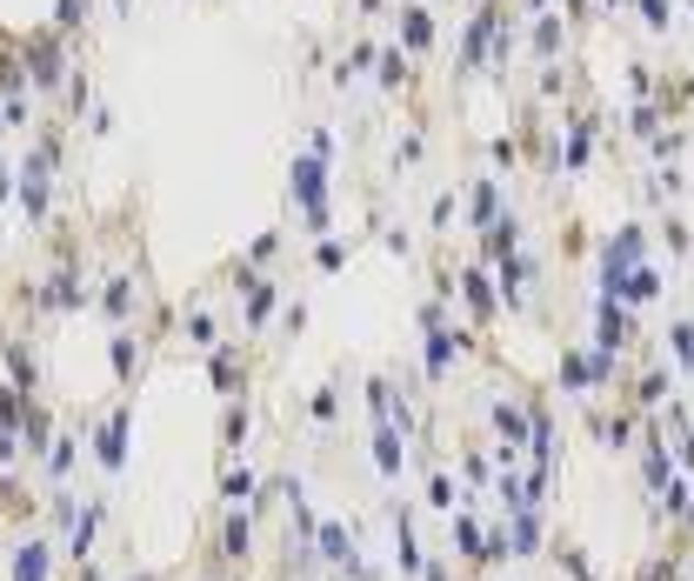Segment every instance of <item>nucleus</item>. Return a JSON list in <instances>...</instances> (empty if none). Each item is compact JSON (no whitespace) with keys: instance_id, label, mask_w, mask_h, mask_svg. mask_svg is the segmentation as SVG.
Masks as SVG:
<instances>
[{"instance_id":"9","label":"nucleus","mask_w":694,"mask_h":581,"mask_svg":"<svg viewBox=\"0 0 694 581\" xmlns=\"http://www.w3.org/2000/svg\"><path fill=\"white\" fill-rule=\"evenodd\" d=\"M455 474H461V488H468V502H481V494L494 488V474H501V448L481 442V435H468L461 455H455Z\"/></svg>"},{"instance_id":"14","label":"nucleus","mask_w":694,"mask_h":581,"mask_svg":"<svg viewBox=\"0 0 694 581\" xmlns=\"http://www.w3.org/2000/svg\"><path fill=\"white\" fill-rule=\"evenodd\" d=\"M461 308H468L474 327H494L501 294H494V268H488V261H468V268H461Z\"/></svg>"},{"instance_id":"13","label":"nucleus","mask_w":694,"mask_h":581,"mask_svg":"<svg viewBox=\"0 0 694 581\" xmlns=\"http://www.w3.org/2000/svg\"><path fill=\"white\" fill-rule=\"evenodd\" d=\"M314 548H321V568H327V574H347V568L361 561V541H355V528H347L340 515H321Z\"/></svg>"},{"instance_id":"17","label":"nucleus","mask_w":694,"mask_h":581,"mask_svg":"<svg viewBox=\"0 0 694 581\" xmlns=\"http://www.w3.org/2000/svg\"><path fill=\"white\" fill-rule=\"evenodd\" d=\"M247 435H254V401H247V394L221 401V422H214V448H221V461H227V455H240V448H247Z\"/></svg>"},{"instance_id":"26","label":"nucleus","mask_w":694,"mask_h":581,"mask_svg":"<svg viewBox=\"0 0 694 581\" xmlns=\"http://www.w3.org/2000/svg\"><path fill=\"white\" fill-rule=\"evenodd\" d=\"M0 361H8V381H14L21 394H41V355H34L27 342H0Z\"/></svg>"},{"instance_id":"10","label":"nucleus","mask_w":694,"mask_h":581,"mask_svg":"<svg viewBox=\"0 0 694 581\" xmlns=\"http://www.w3.org/2000/svg\"><path fill=\"white\" fill-rule=\"evenodd\" d=\"M368 461H374V474H381V481H401V474L414 468V442H407L401 428L374 422V428H368Z\"/></svg>"},{"instance_id":"15","label":"nucleus","mask_w":694,"mask_h":581,"mask_svg":"<svg viewBox=\"0 0 694 581\" xmlns=\"http://www.w3.org/2000/svg\"><path fill=\"white\" fill-rule=\"evenodd\" d=\"M548 568H555V581H607V574L594 568V555L581 548V535H568V528L548 535Z\"/></svg>"},{"instance_id":"20","label":"nucleus","mask_w":694,"mask_h":581,"mask_svg":"<svg viewBox=\"0 0 694 581\" xmlns=\"http://www.w3.org/2000/svg\"><path fill=\"white\" fill-rule=\"evenodd\" d=\"M74 468H80V428H60V435H54V448L41 455V481H47V488H67V481H74Z\"/></svg>"},{"instance_id":"27","label":"nucleus","mask_w":694,"mask_h":581,"mask_svg":"<svg viewBox=\"0 0 694 581\" xmlns=\"http://www.w3.org/2000/svg\"><path fill=\"white\" fill-rule=\"evenodd\" d=\"M654 502H661V522H668V528H681V522H687V509H694V474H674V481L654 494Z\"/></svg>"},{"instance_id":"46","label":"nucleus","mask_w":694,"mask_h":581,"mask_svg":"<svg viewBox=\"0 0 694 581\" xmlns=\"http://www.w3.org/2000/svg\"><path fill=\"white\" fill-rule=\"evenodd\" d=\"M607 8H628V0H607Z\"/></svg>"},{"instance_id":"44","label":"nucleus","mask_w":694,"mask_h":581,"mask_svg":"<svg viewBox=\"0 0 694 581\" xmlns=\"http://www.w3.org/2000/svg\"><path fill=\"white\" fill-rule=\"evenodd\" d=\"M520 8H535V14H548V0H520Z\"/></svg>"},{"instance_id":"25","label":"nucleus","mask_w":694,"mask_h":581,"mask_svg":"<svg viewBox=\"0 0 694 581\" xmlns=\"http://www.w3.org/2000/svg\"><path fill=\"white\" fill-rule=\"evenodd\" d=\"M94 308H101V321H108V327H127V321H134V308H141V288H134L127 275H114V281L101 288V301H94Z\"/></svg>"},{"instance_id":"4","label":"nucleus","mask_w":694,"mask_h":581,"mask_svg":"<svg viewBox=\"0 0 694 581\" xmlns=\"http://www.w3.org/2000/svg\"><path fill=\"white\" fill-rule=\"evenodd\" d=\"M448 555L468 581H488V515H481V502H461L448 515Z\"/></svg>"},{"instance_id":"43","label":"nucleus","mask_w":694,"mask_h":581,"mask_svg":"<svg viewBox=\"0 0 694 581\" xmlns=\"http://www.w3.org/2000/svg\"><path fill=\"white\" fill-rule=\"evenodd\" d=\"M194 581H240V574H194Z\"/></svg>"},{"instance_id":"29","label":"nucleus","mask_w":694,"mask_h":581,"mask_svg":"<svg viewBox=\"0 0 694 581\" xmlns=\"http://www.w3.org/2000/svg\"><path fill=\"white\" fill-rule=\"evenodd\" d=\"M661 435H674V468H681V474H694V428H687L681 401H668V422H661Z\"/></svg>"},{"instance_id":"3","label":"nucleus","mask_w":694,"mask_h":581,"mask_svg":"<svg viewBox=\"0 0 694 581\" xmlns=\"http://www.w3.org/2000/svg\"><path fill=\"white\" fill-rule=\"evenodd\" d=\"M87 455L101 461V474H121L127 468V455H134V401L121 394L94 428H87Z\"/></svg>"},{"instance_id":"19","label":"nucleus","mask_w":694,"mask_h":581,"mask_svg":"<svg viewBox=\"0 0 694 581\" xmlns=\"http://www.w3.org/2000/svg\"><path fill=\"white\" fill-rule=\"evenodd\" d=\"M208 381H214V394H221V401L247 394V361H240V348H234V342L208 348Z\"/></svg>"},{"instance_id":"30","label":"nucleus","mask_w":694,"mask_h":581,"mask_svg":"<svg viewBox=\"0 0 694 581\" xmlns=\"http://www.w3.org/2000/svg\"><path fill=\"white\" fill-rule=\"evenodd\" d=\"M401 47H407V54H427V47H434V14L414 8V0L401 8Z\"/></svg>"},{"instance_id":"35","label":"nucleus","mask_w":694,"mask_h":581,"mask_svg":"<svg viewBox=\"0 0 694 581\" xmlns=\"http://www.w3.org/2000/svg\"><path fill=\"white\" fill-rule=\"evenodd\" d=\"M535 54H541V60L561 54V14H541V21H535Z\"/></svg>"},{"instance_id":"45","label":"nucleus","mask_w":694,"mask_h":581,"mask_svg":"<svg viewBox=\"0 0 694 581\" xmlns=\"http://www.w3.org/2000/svg\"><path fill=\"white\" fill-rule=\"evenodd\" d=\"M687 581H694V548H687Z\"/></svg>"},{"instance_id":"40","label":"nucleus","mask_w":694,"mask_h":581,"mask_svg":"<svg viewBox=\"0 0 694 581\" xmlns=\"http://www.w3.org/2000/svg\"><path fill=\"white\" fill-rule=\"evenodd\" d=\"M674 535H681V541H687V548H694V509H687V522H681V528H674Z\"/></svg>"},{"instance_id":"8","label":"nucleus","mask_w":694,"mask_h":581,"mask_svg":"<svg viewBox=\"0 0 694 581\" xmlns=\"http://www.w3.org/2000/svg\"><path fill=\"white\" fill-rule=\"evenodd\" d=\"M474 348V335H461V327H434V335H421V375H427V388H448V375H455V361Z\"/></svg>"},{"instance_id":"2","label":"nucleus","mask_w":694,"mask_h":581,"mask_svg":"<svg viewBox=\"0 0 694 581\" xmlns=\"http://www.w3.org/2000/svg\"><path fill=\"white\" fill-rule=\"evenodd\" d=\"M388 535H394V581H421V568H427V541H421V502H407V494H394L388 502Z\"/></svg>"},{"instance_id":"23","label":"nucleus","mask_w":694,"mask_h":581,"mask_svg":"<svg viewBox=\"0 0 694 581\" xmlns=\"http://www.w3.org/2000/svg\"><path fill=\"white\" fill-rule=\"evenodd\" d=\"M108 348H114V355H108V361H114V381H121V394H127V388L141 381V361H147V342H141V335H127V327H114V342H108Z\"/></svg>"},{"instance_id":"31","label":"nucleus","mask_w":694,"mask_h":581,"mask_svg":"<svg viewBox=\"0 0 694 581\" xmlns=\"http://www.w3.org/2000/svg\"><path fill=\"white\" fill-rule=\"evenodd\" d=\"M181 335H188V342H194V348L208 355V348H221V321H214V314H208V308L194 301V308L181 314Z\"/></svg>"},{"instance_id":"28","label":"nucleus","mask_w":694,"mask_h":581,"mask_svg":"<svg viewBox=\"0 0 694 581\" xmlns=\"http://www.w3.org/2000/svg\"><path fill=\"white\" fill-rule=\"evenodd\" d=\"M668 361L694 381V314H674L668 321Z\"/></svg>"},{"instance_id":"21","label":"nucleus","mask_w":694,"mask_h":581,"mask_svg":"<svg viewBox=\"0 0 694 581\" xmlns=\"http://www.w3.org/2000/svg\"><path fill=\"white\" fill-rule=\"evenodd\" d=\"M54 435H60V422H54V407L34 394L27 401V422H21V448H27V461H41L47 448H54Z\"/></svg>"},{"instance_id":"1","label":"nucleus","mask_w":694,"mask_h":581,"mask_svg":"<svg viewBox=\"0 0 694 581\" xmlns=\"http://www.w3.org/2000/svg\"><path fill=\"white\" fill-rule=\"evenodd\" d=\"M254 541H260V522H254L247 509H214L201 574H247V568H254Z\"/></svg>"},{"instance_id":"41","label":"nucleus","mask_w":694,"mask_h":581,"mask_svg":"<svg viewBox=\"0 0 694 581\" xmlns=\"http://www.w3.org/2000/svg\"><path fill=\"white\" fill-rule=\"evenodd\" d=\"M121 581H174V574H121Z\"/></svg>"},{"instance_id":"36","label":"nucleus","mask_w":694,"mask_h":581,"mask_svg":"<svg viewBox=\"0 0 694 581\" xmlns=\"http://www.w3.org/2000/svg\"><path fill=\"white\" fill-rule=\"evenodd\" d=\"M347 255H355V241H321V247H314V268L334 275V268H347Z\"/></svg>"},{"instance_id":"11","label":"nucleus","mask_w":694,"mask_h":581,"mask_svg":"<svg viewBox=\"0 0 694 581\" xmlns=\"http://www.w3.org/2000/svg\"><path fill=\"white\" fill-rule=\"evenodd\" d=\"M54 568H60L54 535H21L8 555V581H54Z\"/></svg>"},{"instance_id":"32","label":"nucleus","mask_w":694,"mask_h":581,"mask_svg":"<svg viewBox=\"0 0 694 581\" xmlns=\"http://www.w3.org/2000/svg\"><path fill=\"white\" fill-rule=\"evenodd\" d=\"M507 208H501V181H474L468 188V221L474 227H488V221H501Z\"/></svg>"},{"instance_id":"37","label":"nucleus","mask_w":694,"mask_h":581,"mask_svg":"<svg viewBox=\"0 0 694 581\" xmlns=\"http://www.w3.org/2000/svg\"><path fill=\"white\" fill-rule=\"evenodd\" d=\"M421 581H461L455 555H448V548H434V555H427V568H421Z\"/></svg>"},{"instance_id":"6","label":"nucleus","mask_w":694,"mask_h":581,"mask_svg":"<svg viewBox=\"0 0 694 581\" xmlns=\"http://www.w3.org/2000/svg\"><path fill=\"white\" fill-rule=\"evenodd\" d=\"M260 488H268L260 461H247V455L214 461V509H254V494H260Z\"/></svg>"},{"instance_id":"16","label":"nucleus","mask_w":694,"mask_h":581,"mask_svg":"<svg viewBox=\"0 0 694 581\" xmlns=\"http://www.w3.org/2000/svg\"><path fill=\"white\" fill-rule=\"evenodd\" d=\"M635 342H641L635 314H628L622 301H607V294H601V301H594V348H615V355H622V348H635Z\"/></svg>"},{"instance_id":"47","label":"nucleus","mask_w":694,"mask_h":581,"mask_svg":"<svg viewBox=\"0 0 694 581\" xmlns=\"http://www.w3.org/2000/svg\"><path fill=\"white\" fill-rule=\"evenodd\" d=\"M528 581H541V574H528Z\"/></svg>"},{"instance_id":"5","label":"nucleus","mask_w":694,"mask_h":581,"mask_svg":"<svg viewBox=\"0 0 694 581\" xmlns=\"http://www.w3.org/2000/svg\"><path fill=\"white\" fill-rule=\"evenodd\" d=\"M581 422H587V435H594L607 455H635V442H641V428H648V414H635L628 401H615V407H607V401L594 394Z\"/></svg>"},{"instance_id":"33","label":"nucleus","mask_w":694,"mask_h":581,"mask_svg":"<svg viewBox=\"0 0 694 581\" xmlns=\"http://www.w3.org/2000/svg\"><path fill=\"white\" fill-rule=\"evenodd\" d=\"M587 154H594V121H574V127H568V141H561V168H568V175H581V168H587Z\"/></svg>"},{"instance_id":"12","label":"nucleus","mask_w":694,"mask_h":581,"mask_svg":"<svg viewBox=\"0 0 694 581\" xmlns=\"http://www.w3.org/2000/svg\"><path fill=\"white\" fill-rule=\"evenodd\" d=\"M648 261V227L641 221H628V227H615L601 241V281L607 275H628V268H641Z\"/></svg>"},{"instance_id":"18","label":"nucleus","mask_w":694,"mask_h":581,"mask_svg":"<svg viewBox=\"0 0 694 581\" xmlns=\"http://www.w3.org/2000/svg\"><path fill=\"white\" fill-rule=\"evenodd\" d=\"M340 414H347V381H340V375H327V381H321V388H314V394L301 401V422L327 435V428L340 422Z\"/></svg>"},{"instance_id":"39","label":"nucleus","mask_w":694,"mask_h":581,"mask_svg":"<svg viewBox=\"0 0 694 581\" xmlns=\"http://www.w3.org/2000/svg\"><path fill=\"white\" fill-rule=\"evenodd\" d=\"M74 21H87V0H60V34H67Z\"/></svg>"},{"instance_id":"42","label":"nucleus","mask_w":694,"mask_h":581,"mask_svg":"<svg viewBox=\"0 0 694 581\" xmlns=\"http://www.w3.org/2000/svg\"><path fill=\"white\" fill-rule=\"evenodd\" d=\"M355 8H361V14H381V0H355Z\"/></svg>"},{"instance_id":"7","label":"nucleus","mask_w":694,"mask_h":581,"mask_svg":"<svg viewBox=\"0 0 694 581\" xmlns=\"http://www.w3.org/2000/svg\"><path fill=\"white\" fill-rule=\"evenodd\" d=\"M488 442H494V448H514V455H528V388L488 401Z\"/></svg>"},{"instance_id":"22","label":"nucleus","mask_w":694,"mask_h":581,"mask_svg":"<svg viewBox=\"0 0 694 581\" xmlns=\"http://www.w3.org/2000/svg\"><path fill=\"white\" fill-rule=\"evenodd\" d=\"M275 314H281V288H275V281L240 288V327H247V335H260V327H268Z\"/></svg>"},{"instance_id":"34","label":"nucleus","mask_w":694,"mask_h":581,"mask_svg":"<svg viewBox=\"0 0 694 581\" xmlns=\"http://www.w3.org/2000/svg\"><path fill=\"white\" fill-rule=\"evenodd\" d=\"M381 88H388V94H407V88H414V60H407L401 47H381Z\"/></svg>"},{"instance_id":"38","label":"nucleus","mask_w":694,"mask_h":581,"mask_svg":"<svg viewBox=\"0 0 694 581\" xmlns=\"http://www.w3.org/2000/svg\"><path fill=\"white\" fill-rule=\"evenodd\" d=\"M307 327V301H294V308H281V335H301Z\"/></svg>"},{"instance_id":"24","label":"nucleus","mask_w":694,"mask_h":581,"mask_svg":"<svg viewBox=\"0 0 694 581\" xmlns=\"http://www.w3.org/2000/svg\"><path fill=\"white\" fill-rule=\"evenodd\" d=\"M34 509H41V502H34V488H21L14 468H0V522H8V528H27Z\"/></svg>"}]
</instances>
